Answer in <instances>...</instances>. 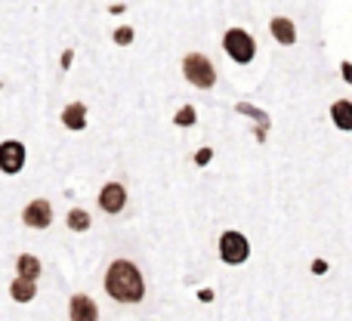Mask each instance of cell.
<instances>
[{"label": "cell", "mask_w": 352, "mask_h": 321, "mask_svg": "<svg viewBox=\"0 0 352 321\" xmlns=\"http://www.w3.org/2000/svg\"><path fill=\"white\" fill-rule=\"evenodd\" d=\"M248 254H250V244L241 232H226V235L219 238V256H223V263L241 266V263L248 260Z\"/></svg>", "instance_id": "obj_4"}, {"label": "cell", "mask_w": 352, "mask_h": 321, "mask_svg": "<svg viewBox=\"0 0 352 321\" xmlns=\"http://www.w3.org/2000/svg\"><path fill=\"white\" fill-rule=\"evenodd\" d=\"M105 291L118 303H140L146 297V285H142L140 269L127 260H118L109 266V272H105Z\"/></svg>", "instance_id": "obj_1"}, {"label": "cell", "mask_w": 352, "mask_h": 321, "mask_svg": "<svg viewBox=\"0 0 352 321\" xmlns=\"http://www.w3.org/2000/svg\"><path fill=\"white\" fill-rule=\"evenodd\" d=\"M16 269H19V278H28V281H37V275H41V260L31 254H22L16 260Z\"/></svg>", "instance_id": "obj_10"}, {"label": "cell", "mask_w": 352, "mask_h": 321, "mask_svg": "<svg viewBox=\"0 0 352 321\" xmlns=\"http://www.w3.org/2000/svg\"><path fill=\"white\" fill-rule=\"evenodd\" d=\"M62 124H65L68 130H84L87 127V105L72 102L65 111H62Z\"/></svg>", "instance_id": "obj_9"}, {"label": "cell", "mask_w": 352, "mask_h": 321, "mask_svg": "<svg viewBox=\"0 0 352 321\" xmlns=\"http://www.w3.org/2000/svg\"><path fill=\"white\" fill-rule=\"evenodd\" d=\"M68 312H72V321H96L99 318L96 303H93L87 294H78V297H72V303H68Z\"/></svg>", "instance_id": "obj_8"}, {"label": "cell", "mask_w": 352, "mask_h": 321, "mask_svg": "<svg viewBox=\"0 0 352 321\" xmlns=\"http://www.w3.org/2000/svg\"><path fill=\"white\" fill-rule=\"evenodd\" d=\"M272 34H275V41L287 43V47L297 41V31H294V25L287 22V19H272Z\"/></svg>", "instance_id": "obj_13"}, {"label": "cell", "mask_w": 352, "mask_h": 321, "mask_svg": "<svg viewBox=\"0 0 352 321\" xmlns=\"http://www.w3.org/2000/svg\"><path fill=\"white\" fill-rule=\"evenodd\" d=\"M68 229H74V232L90 229V217H87V210H72L68 213Z\"/></svg>", "instance_id": "obj_14"}, {"label": "cell", "mask_w": 352, "mask_h": 321, "mask_svg": "<svg viewBox=\"0 0 352 321\" xmlns=\"http://www.w3.org/2000/svg\"><path fill=\"white\" fill-rule=\"evenodd\" d=\"M343 78H346L349 84H352V65H343Z\"/></svg>", "instance_id": "obj_18"}, {"label": "cell", "mask_w": 352, "mask_h": 321, "mask_svg": "<svg viewBox=\"0 0 352 321\" xmlns=\"http://www.w3.org/2000/svg\"><path fill=\"white\" fill-rule=\"evenodd\" d=\"M331 118H334V124L340 130H352V102H346V99L334 102V109H331Z\"/></svg>", "instance_id": "obj_12"}, {"label": "cell", "mask_w": 352, "mask_h": 321, "mask_svg": "<svg viewBox=\"0 0 352 321\" xmlns=\"http://www.w3.org/2000/svg\"><path fill=\"white\" fill-rule=\"evenodd\" d=\"M182 74H186L195 87H201V90L213 87V80H217V71H213L210 59H204L201 53H192V56H186V59H182Z\"/></svg>", "instance_id": "obj_2"}, {"label": "cell", "mask_w": 352, "mask_h": 321, "mask_svg": "<svg viewBox=\"0 0 352 321\" xmlns=\"http://www.w3.org/2000/svg\"><path fill=\"white\" fill-rule=\"evenodd\" d=\"M22 219H25V225H31V229H47V225L53 223V207H50V201L37 198L25 207Z\"/></svg>", "instance_id": "obj_6"}, {"label": "cell", "mask_w": 352, "mask_h": 321, "mask_svg": "<svg viewBox=\"0 0 352 321\" xmlns=\"http://www.w3.org/2000/svg\"><path fill=\"white\" fill-rule=\"evenodd\" d=\"M124 201H127V192H124V186H118V182H109V186L99 192V207H102L105 213L124 210Z\"/></svg>", "instance_id": "obj_7"}, {"label": "cell", "mask_w": 352, "mask_h": 321, "mask_svg": "<svg viewBox=\"0 0 352 321\" xmlns=\"http://www.w3.org/2000/svg\"><path fill=\"white\" fill-rule=\"evenodd\" d=\"M207 158H210V152H207V148H201V152H198V164H207Z\"/></svg>", "instance_id": "obj_17"}, {"label": "cell", "mask_w": 352, "mask_h": 321, "mask_svg": "<svg viewBox=\"0 0 352 321\" xmlns=\"http://www.w3.org/2000/svg\"><path fill=\"white\" fill-rule=\"evenodd\" d=\"M130 37H133V31H130V28H118L115 41H118V43H130Z\"/></svg>", "instance_id": "obj_16"}, {"label": "cell", "mask_w": 352, "mask_h": 321, "mask_svg": "<svg viewBox=\"0 0 352 321\" xmlns=\"http://www.w3.org/2000/svg\"><path fill=\"white\" fill-rule=\"evenodd\" d=\"M10 294H12V300H16V303H28V300H34L37 285H34V281H28V278H16V281H12V287H10Z\"/></svg>", "instance_id": "obj_11"}, {"label": "cell", "mask_w": 352, "mask_h": 321, "mask_svg": "<svg viewBox=\"0 0 352 321\" xmlns=\"http://www.w3.org/2000/svg\"><path fill=\"white\" fill-rule=\"evenodd\" d=\"M176 124H195V111L186 105V109H182L179 115H176Z\"/></svg>", "instance_id": "obj_15"}, {"label": "cell", "mask_w": 352, "mask_h": 321, "mask_svg": "<svg viewBox=\"0 0 352 321\" xmlns=\"http://www.w3.org/2000/svg\"><path fill=\"white\" fill-rule=\"evenodd\" d=\"M25 167V146L16 140H6L0 146V170L3 173H19Z\"/></svg>", "instance_id": "obj_5"}, {"label": "cell", "mask_w": 352, "mask_h": 321, "mask_svg": "<svg viewBox=\"0 0 352 321\" xmlns=\"http://www.w3.org/2000/svg\"><path fill=\"white\" fill-rule=\"evenodd\" d=\"M223 47H226V53L232 56L235 62H250L254 59V53H256V43H254V37L248 34V31H241V28H232V31H226V37H223Z\"/></svg>", "instance_id": "obj_3"}]
</instances>
